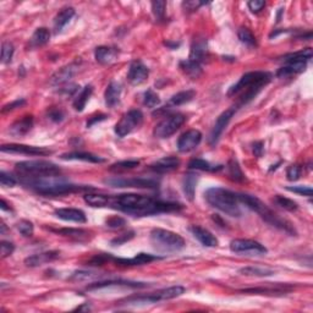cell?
<instances>
[{
	"instance_id": "6da1fadb",
	"label": "cell",
	"mask_w": 313,
	"mask_h": 313,
	"mask_svg": "<svg viewBox=\"0 0 313 313\" xmlns=\"http://www.w3.org/2000/svg\"><path fill=\"white\" fill-rule=\"evenodd\" d=\"M108 207H112L132 217H148L161 213L178 212L184 208L183 204L180 203L155 200L149 196L137 195V193H122L113 197L109 196Z\"/></svg>"
},
{
	"instance_id": "7a4b0ae2",
	"label": "cell",
	"mask_w": 313,
	"mask_h": 313,
	"mask_svg": "<svg viewBox=\"0 0 313 313\" xmlns=\"http://www.w3.org/2000/svg\"><path fill=\"white\" fill-rule=\"evenodd\" d=\"M272 79L273 75L268 71H251V72H247L239 80L238 84H235L234 86L230 88L227 96L231 97L240 95L239 103L236 104V107L240 108L241 105L251 102L261 92L262 88L266 87L272 81Z\"/></svg>"
},
{
	"instance_id": "3957f363",
	"label": "cell",
	"mask_w": 313,
	"mask_h": 313,
	"mask_svg": "<svg viewBox=\"0 0 313 313\" xmlns=\"http://www.w3.org/2000/svg\"><path fill=\"white\" fill-rule=\"evenodd\" d=\"M238 197L240 203L245 204L247 208H250L253 212H256L257 214H260V217L263 219L266 223H268L269 225L277 227V229L281 230V231L286 232L289 235H296V230L294 225L290 223L286 219L281 218L280 215H278L277 213L273 212L272 209L267 206L266 203H263L260 198H257L256 196L247 195V193H238Z\"/></svg>"
},
{
	"instance_id": "277c9868",
	"label": "cell",
	"mask_w": 313,
	"mask_h": 313,
	"mask_svg": "<svg viewBox=\"0 0 313 313\" xmlns=\"http://www.w3.org/2000/svg\"><path fill=\"white\" fill-rule=\"evenodd\" d=\"M204 197L209 206L225 213L226 215L239 218L243 214L239 206L240 201H239L238 193H234L230 190L224 189V187H210L204 193Z\"/></svg>"
},
{
	"instance_id": "5b68a950",
	"label": "cell",
	"mask_w": 313,
	"mask_h": 313,
	"mask_svg": "<svg viewBox=\"0 0 313 313\" xmlns=\"http://www.w3.org/2000/svg\"><path fill=\"white\" fill-rule=\"evenodd\" d=\"M15 172L21 179H37L48 178V176H59L61 170L52 162L26 161L16 164Z\"/></svg>"
},
{
	"instance_id": "8992f818",
	"label": "cell",
	"mask_w": 313,
	"mask_h": 313,
	"mask_svg": "<svg viewBox=\"0 0 313 313\" xmlns=\"http://www.w3.org/2000/svg\"><path fill=\"white\" fill-rule=\"evenodd\" d=\"M149 240L153 247L162 252H179L185 247L183 236L161 227H156L150 231Z\"/></svg>"
},
{
	"instance_id": "52a82bcc",
	"label": "cell",
	"mask_w": 313,
	"mask_h": 313,
	"mask_svg": "<svg viewBox=\"0 0 313 313\" xmlns=\"http://www.w3.org/2000/svg\"><path fill=\"white\" fill-rule=\"evenodd\" d=\"M312 55L313 52L311 48H306V49L300 50V52L287 54V55L284 56L285 65L278 70L277 76L278 77L283 79L302 72V71L306 69L307 62L312 59Z\"/></svg>"
},
{
	"instance_id": "ba28073f",
	"label": "cell",
	"mask_w": 313,
	"mask_h": 313,
	"mask_svg": "<svg viewBox=\"0 0 313 313\" xmlns=\"http://www.w3.org/2000/svg\"><path fill=\"white\" fill-rule=\"evenodd\" d=\"M185 292V287L176 285L166 287V289L156 290L154 292H150L147 295H138V296H131L129 298H125L121 302H126L127 304L132 303H155L161 302V301L172 300V298L179 297Z\"/></svg>"
},
{
	"instance_id": "9c48e42d",
	"label": "cell",
	"mask_w": 313,
	"mask_h": 313,
	"mask_svg": "<svg viewBox=\"0 0 313 313\" xmlns=\"http://www.w3.org/2000/svg\"><path fill=\"white\" fill-rule=\"evenodd\" d=\"M143 122V114L141 110L132 109L127 112L115 125V133L119 137H125L137 130Z\"/></svg>"
},
{
	"instance_id": "30bf717a",
	"label": "cell",
	"mask_w": 313,
	"mask_h": 313,
	"mask_svg": "<svg viewBox=\"0 0 313 313\" xmlns=\"http://www.w3.org/2000/svg\"><path fill=\"white\" fill-rule=\"evenodd\" d=\"M185 120H186V118L183 114H173V115L167 116L155 126L154 136L156 138L162 139L170 137L183 126Z\"/></svg>"
},
{
	"instance_id": "8fae6325",
	"label": "cell",
	"mask_w": 313,
	"mask_h": 313,
	"mask_svg": "<svg viewBox=\"0 0 313 313\" xmlns=\"http://www.w3.org/2000/svg\"><path fill=\"white\" fill-rule=\"evenodd\" d=\"M230 250L239 255L246 256H261L268 252L263 245L250 239H235L230 243Z\"/></svg>"
},
{
	"instance_id": "7c38bea8",
	"label": "cell",
	"mask_w": 313,
	"mask_h": 313,
	"mask_svg": "<svg viewBox=\"0 0 313 313\" xmlns=\"http://www.w3.org/2000/svg\"><path fill=\"white\" fill-rule=\"evenodd\" d=\"M104 183L112 187H136V189H149L155 190L159 187L158 181L153 179L144 178H133V179H124V178H113L107 179Z\"/></svg>"
},
{
	"instance_id": "4fadbf2b",
	"label": "cell",
	"mask_w": 313,
	"mask_h": 313,
	"mask_svg": "<svg viewBox=\"0 0 313 313\" xmlns=\"http://www.w3.org/2000/svg\"><path fill=\"white\" fill-rule=\"evenodd\" d=\"M238 109L239 108L236 107V105H234V107L229 108V109L225 110V112H223L220 114V115L218 116L217 121H215L214 126H213V129H212V132H210V135H209V144L210 146H215V144L218 143L219 138L221 137L224 130L226 129V126L229 125L230 120H231L232 116L235 115L236 110Z\"/></svg>"
},
{
	"instance_id": "5bb4252c",
	"label": "cell",
	"mask_w": 313,
	"mask_h": 313,
	"mask_svg": "<svg viewBox=\"0 0 313 313\" xmlns=\"http://www.w3.org/2000/svg\"><path fill=\"white\" fill-rule=\"evenodd\" d=\"M3 153H11V154H25V155H49L52 154V150L45 147H36L27 146V144H3L0 147Z\"/></svg>"
},
{
	"instance_id": "9a60e30c",
	"label": "cell",
	"mask_w": 313,
	"mask_h": 313,
	"mask_svg": "<svg viewBox=\"0 0 313 313\" xmlns=\"http://www.w3.org/2000/svg\"><path fill=\"white\" fill-rule=\"evenodd\" d=\"M202 141V133L198 130H189L178 139V149L181 153H189L197 148Z\"/></svg>"
},
{
	"instance_id": "2e32d148",
	"label": "cell",
	"mask_w": 313,
	"mask_h": 313,
	"mask_svg": "<svg viewBox=\"0 0 313 313\" xmlns=\"http://www.w3.org/2000/svg\"><path fill=\"white\" fill-rule=\"evenodd\" d=\"M149 70L142 61L135 60L130 64L129 72H127V80L132 86L142 85L148 79Z\"/></svg>"
},
{
	"instance_id": "e0dca14e",
	"label": "cell",
	"mask_w": 313,
	"mask_h": 313,
	"mask_svg": "<svg viewBox=\"0 0 313 313\" xmlns=\"http://www.w3.org/2000/svg\"><path fill=\"white\" fill-rule=\"evenodd\" d=\"M207 53H208L207 38H204V37H196L192 42L189 60L202 64V62L206 60Z\"/></svg>"
},
{
	"instance_id": "ac0fdd59",
	"label": "cell",
	"mask_w": 313,
	"mask_h": 313,
	"mask_svg": "<svg viewBox=\"0 0 313 313\" xmlns=\"http://www.w3.org/2000/svg\"><path fill=\"white\" fill-rule=\"evenodd\" d=\"M54 215L56 218L62 219L65 221H73V223L85 224L87 221L86 214L84 210L77 208H59L54 210Z\"/></svg>"
},
{
	"instance_id": "d6986e66",
	"label": "cell",
	"mask_w": 313,
	"mask_h": 313,
	"mask_svg": "<svg viewBox=\"0 0 313 313\" xmlns=\"http://www.w3.org/2000/svg\"><path fill=\"white\" fill-rule=\"evenodd\" d=\"M77 67H79V65L75 64V62L61 67L60 70L56 71L52 77H50V85H52V86L58 87V86H62V85L67 84V82L70 81V79H72V76L76 73Z\"/></svg>"
},
{
	"instance_id": "ffe728a7",
	"label": "cell",
	"mask_w": 313,
	"mask_h": 313,
	"mask_svg": "<svg viewBox=\"0 0 313 313\" xmlns=\"http://www.w3.org/2000/svg\"><path fill=\"white\" fill-rule=\"evenodd\" d=\"M110 286H124V287H132V289H139V287H146V283H138V281H130V280H105V281H96V283L90 284L87 286V290H98L103 287Z\"/></svg>"
},
{
	"instance_id": "44dd1931",
	"label": "cell",
	"mask_w": 313,
	"mask_h": 313,
	"mask_svg": "<svg viewBox=\"0 0 313 313\" xmlns=\"http://www.w3.org/2000/svg\"><path fill=\"white\" fill-rule=\"evenodd\" d=\"M180 166V159L176 156H164V158L158 159L155 163L150 166V169L158 174H167V173L173 172V170L178 169Z\"/></svg>"
},
{
	"instance_id": "7402d4cb",
	"label": "cell",
	"mask_w": 313,
	"mask_h": 313,
	"mask_svg": "<svg viewBox=\"0 0 313 313\" xmlns=\"http://www.w3.org/2000/svg\"><path fill=\"white\" fill-rule=\"evenodd\" d=\"M190 231L191 234L197 239L200 243L206 247H217L218 246V239L215 238L209 230L204 229V227H201L198 225H192L190 226Z\"/></svg>"
},
{
	"instance_id": "603a6c76",
	"label": "cell",
	"mask_w": 313,
	"mask_h": 313,
	"mask_svg": "<svg viewBox=\"0 0 313 313\" xmlns=\"http://www.w3.org/2000/svg\"><path fill=\"white\" fill-rule=\"evenodd\" d=\"M58 251H48V252H42V253H37V255L30 256L25 260V264L27 267H31V268H36V267H41L45 263H49V262L55 261L56 258L59 257Z\"/></svg>"
},
{
	"instance_id": "cb8c5ba5",
	"label": "cell",
	"mask_w": 313,
	"mask_h": 313,
	"mask_svg": "<svg viewBox=\"0 0 313 313\" xmlns=\"http://www.w3.org/2000/svg\"><path fill=\"white\" fill-rule=\"evenodd\" d=\"M162 260V257L159 256H153L149 253H138L133 258H113V261L115 263H118L119 266H143V264H148L150 262Z\"/></svg>"
},
{
	"instance_id": "d4e9b609",
	"label": "cell",
	"mask_w": 313,
	"mask_h": 313,
	"mask_svg": "<svg viewBox=\"0 0 313 313\" xmlns=\"http://www.w3.org/2000/svg\"><path fill=\"white\" fill-rule=\"evenodd\" d=\"M62 161H82L86 163H104L105 159L102 156L88 152H69L60 155Z\"/></svg>"
},
{
	"instance_id": "484cf974",
	"label": "cell",
	"mask_w": 313,
	"mask_h": 313,
	"mask_svg": "<svg viewBox=\"0 0 313 313\" xmlns=\"http://www.w3.org/2000/svg\"><path fill=\"white\" fill-rule=\"evenodd\" d=\"M33 126V118L31 115L24 116L22 119H20L16 122H14L10 126L9 132L15 137H21L28 133Z\"/></svg>"
},
{
	"instance_id": "4316f807",
	"label": "cell",
	"mask_w": 313,
	"mask_h": 313,
	"mask_svg": "<svg viewBox=\"0 0 313 313\" xmlns=\"http://www.w3.org/2000/svg\"><path fill=\"white\" fill-rule=\"evenodd\" d=\"M121 91L122 87L119 82H110L109 86L107 87L104 93V98H105V104L108 105L109 108H114L115 105L119 104L120 102V97H121Z\"/></svg>"
},
{
	"instance_id": "83f0119b",
	"label": "cell",
	"mask_w": 313,
	"mask_h": 313,
	"mask_svg": "<svg viewBox=\"0 0 313 313\" xmlns=\"http://www.w3.org/2000/svg\"><path fill=\"white\" fill-rule=\"evenodd\" d=\"M73 16H75V9H73V8L71 7L62 8V9L56 14L55 19H54V30H55V33L61 32L62 28L69 24Z\"/></svg>"
},
{
	"instance_id": "f1b7e54d",
	"label": "cell",
	"mask_w": 313,
	"mask_h": 313,
	"mask_svg": "<svg viewBox=\"0 0 313 313\" xmlns=\"http://www.w3.org/2000/svg\"><path fill=\"white\" fill-rule=\"evenodd\" d=\"M116 56H118V50L110 47H105V45L97 47L95 50L96 60L101 65L112 64L116 59Z\"/></svg>"
},
{
	"instance_id": "f546056e",
	"label": "cell",
	"mask_w": 313,
	"mask_h": 313,
	"mask_svg": "<svg viewBox=\"0 0 313 313\" xmlns=\"http://www.w3.org/2000/svg\"><path fill=\"white\" fill-rule=\"evenodd\" d=\"M197 175L193 174V173H189L184 176L183 180V190L185 196L189 201H193L195 198V192H196V185H197Z\"/></svg>"
},
{
	"instance_id": "4dcf8cb0",
	"label": "cell",
	"mask_w": 313,
	"mask_h": 313,
	"mask_svg": "<svg viewBox=\"0 0 313 313\" xmlns=\"http://www.w3.org/2000/svg\"><path fill=\"white\" fill-rule=\"evenodd\" d=\"M196 92L192 90H187V91H181V92L176 93L170 98L169 103H168V107H180V105H184L189 102H191L193 98H195Z\"/></svg>"
},
{
	"instance_id": "1f68e13d",
	"label": "cell",
	"mask_w": 313,
	"mask_h": 313,
	"mask_svg": "<svg viewBox=\"0 0 313 313\" xmlns=\"http://www.w3.org/2000/svg\"><path fill=\"white\" fill-rule=\"evenodd\" d=\"M239 273L243 275H247V277H272V275L275 274V270L270 269V268H264V267H245V268H241L239 270Z\"/></svg>"
},
{
	"instance_id": "d6a6232c",
	"label": "cell",
	"mask_w": 313,
	"mask_h": 313,
	"mask_svg": "<svg viewBox=\"0 0 313 313\" xmlns=\"http://www.w3.org/2000/svg\"><path fill=\"white\" fill-rule=\"evenodd\" d=\"M53 232H56V234L66 236V238L72 239V240L76 241H84L87 240L88 238V232L85 231L82 229H72V227H64V229H50Z\"/></svg>"
},
{
	"instance_id": "836d02e7",
	"label": "cell",
	"mask_w": 313,
	"mask_h": 313,
	"mask_svg": "<svg viewBox=\"0 0 313 313\" xmlns=\"http://www.w3.org/2000/svg\"><path fill=\"white\" fill-rule=\"evenodd\" d=\"M84 200L88 206L95 207V208H103L109 206V196L97 195V193H87L84 196Z\"/></svg>"
},
{
	"instance_id": "e575fe53",
	"label": "cell",
	"mask_w": 313,
	"mask_h": 313,
	"mask_svg": "<svg viewBox=\"0 0 313 313\" xmlns=\"http://www.w3.org/2000/svg\"><path fill=\"white\" fill-rule=\"evenodd\" d=\"M92 92H93V87L91 86V85H87V86L84 87V90H82L81 92L76 96L75 101H73V108H75L76 112H82V110L85 109L88 99H90V97L92 96Z\"/></svg>"
},
{
	"instance_id": "d590c367",
	"label": "cell",
	"mask_w": 313,
	"mask_h": 313,
	"mask_svg": "<svg viewBox=\"0 0 313 313\" xmlns=\"http://www.w3.org/2000/svg\"><path fill=\"white\" fill-rule=\"evenodd\" d=\"M50 39V31L45 27L37 28L35 31V33L32 35V38H31V45L32 47H43L49 42Z\"/></svg>"
},
{
	"instance_id": "8d00e7d4",
	"label": "cell",
	"mask_w": 313,
	"mask_h": 313,
	"mask_svg": "<svg viewBox=\"0 0 313 313\" xmlns=\"http://www.w3.org/2000/svg\"><path fill=\"white\" fill-rule=\"evenodd\" d=\"M180 69L184 71L185 73H186L189 77H191L192 80L195 79H198L200 77V75L202 73V66L201 64H198V62H195V61H191V60H184L180 62Z\"/></svg>"
},
{
	"instance_id": "74e56055",
	"label": "cell",
	"mask_w": 313,
	"mask_h": 313,
	"mask_svg": "<svg viewBox=\"0 0 313 313\" xmlns=\"http://www.w3.org/2000/svg\"><path fill=\"white\" fill-rule=\"evenodd\" d=\"M291 289L290 286H280L278 285L277 287H256V289H245L243 292H251V294H261V295H275V294H285L286 291Z\"/></svg>"
},
{
	"instance_id": "f35d334b",
	"label": "cell",
	"mask_w": 313,
	"mask_h": 313,
	"mask_svg": "<svg viewBox=\"0 0 313 313\" xmlns=\"http://www.w3.org/2000/svg\"><path fill=\"white\" fill-rule=\"evenodd\" d=\"M189 169L193 170H202V172H218V170L223 169L221 166H213L209 162L204 161V159H192L189 163Z\"/></svg>"
},
{
	"instance_id": "ab89813d",
	"label": "cell",
	"mask_w": 313,
	"mask_h": 313,
	"mask_svg": "<svg viewBox=\"0 0 313 313\" xmlns=\"http://www.w3.org/2000/svg\"><path fill=\"white\" fill-rule=\"evenodd\" d=\"M227 170H229V176L234 181H238V183H241V181L245 180V175L241 170L240 166H239L238 161L236 159H231L227 164Z\"/></svg>"
},
{
	"instance_id": "60d3db41",
	"label": "cell",
	"mask_w": 313,
	"mask_h": 313,
	"mask_svg": "<svg viewBox=\"0 0 313 313\" xmlns=\"http://www.w3.org/2000/svg\"><path fill=\"white\" fill-rule=\"evenodd\" d=\"M273 202H274L277 206L281 207V208L285 210H289V212H295V210H297L298 208L297 203H296L295 201L290 200V198H286L280 195H275L274 198H273Z\"/></svg>"
},
{
	"instance_id": "b9f144b4",
	"label": "cell",
	"mask_w": 313,
	"mask_h": 313,
	"mask_svg": "<svg viewBox=\"0 0 313 313\" xmlns=\"http://www.w3.org/2000/svg\"><path fill=\"white\" fill-rule=\"evenodd\" d=\"M139 166V161H121L118 163L113 164L109 168L110 172L114 173H121V172H127V170L135 169L136 167Z\"/></svg>"
},
{
	"instance_id": "7bdbcfd3",
	"label": "cell",
	"mask_w": 313,
	"mask_h": 313,
	"mask_svg": "<svg viewBox=\"0 0 313 313\" xmlns=\"http://www.w3.org/2000/svg\"><path fill=\"white\" fill-rule=\"evenodd\" d=\"M239 39L240 42H243L244 44L249 45V47H256L257 45V41H256V37L253 36V33L249 28L246 27H241L238 32Z\"/></svg>"
},
{
	"instance_id": "ee69618b",
	"label": "cell",
	"mask_w": 313,
	"mask_h": 313,
	"mask_svg": "<svg viewBox=\"0 0 313 313\" xmlns=\"http://www.w3.org/2000/svg\"><path fill=\"white\" fill-rule=\"evenodd\" d=\"M143 104L148 108H155L161 104V98L152 90H147L143 95Z\"/></svg>"
},
{
	"instance_id": "f6af8a7d",
	"label": "cell",
	"mask_w": 313,
	"mask_h": 313,
	"mask_svg": "<svg viewBox=\"0 0 313 313\" xmlns=\"http://www.w3.org/2000/svg\"><path fill=\"white\" fill-rule=\"evenodd\" d=\"M166 8H167V2L164 0H155L152 2V11L154 14L155 19L162 21L166 16Z\"/></svg>"
},
{
	"instance_id": "bcb514c9",
	"label": "cell",
	"mask_w": 313,
	"mask_h": 313,
	"mask_svg": "<svg viewBox=\"0 0 313 313\" xmlns=\"http://www.w3.org/2000/svg\"><path fill=\"white\" fill-rule=\"evenodd\" d=\"M16 227L20 231V234L25 238H30V236L33 235V224L31 223L30 220H20L18 224H16Z\"/></svg>"
},
{
	"instance_id": "7dc6e473",
	"label": "cell",
	"mask_w": 313,
	"mask_h": 313,
	"mask_svg": "<svg viewBox=\"0 0 313 313\" xmlns=\"http://www.w3.org/2000/svg\"><path fill=\"white\" fill-rule=\"evenodd\" d=\"M14 55V45L10 42H4L2 45V62L9 64Z\"/></svg>"
},
{
	"instance_id": "c3c4849f",
	"label": "cell",
	"mask_w": 313,
	"mask_h": 313,
	"mask_svg": "<svg viewBox=\"0 0 313 313\" xmlns=\"http://www.w3.org/2000/svg\"><path fill=\"white\" fill-rule=\"evenodd\" d=\"M0 184L4 187H14L18 184V180L7 172H0Z\"/></svg>"
},
{
	"instance_id": "681fc988",
	"label": "cell",
	"mask_w": 313,
	"mask_h": 313,
	"mask_svg": "<svg viewBox=\"0 0 313 313\" xmlns=\"http://www.w3.org/2000/svg\"><path fill=\"white\" fill-rule=\"evenodd\" d=\"M287 191L297 193L301 196H307V197H312V189L309 186H289L286 187Z\"/></svg>"
},
{
	"instance_id": "f907efd6",
	"label": "cell",
	"mask_w": 313,
	"mask_h": 313,
	"mask_svg": "<svg viewBox=\"0 0 313 313\" xmlns=\"http://www.w3.org/2000/svg\"><path fill=\"white\" fill-rule=\"evenodd\" d=\"M286 176H287V180H290V181L298 180L301 176V168L298 166H296V164H294V166H290L286 170Z\"/></svg>"
},
{
	"instance_id": "816d5d0a",
	"label": "cell",
	"mask_w": 313,
	"mask_h": 313,
	"mask_svg": "<svg viewBox=\"0 0 313 313\" xmlns=\"http://www.w3.org/2000/svg\"><path fill=\"white\" fill-rule=\"evenodd\" d=\"M15 251V246L9 241H2L0 244V253H2L3 258H7L9 256L13 255V252Z\"/></svg>"
},
{
	"instance_id": "f5cc1de1",
	"label": "cell",
	"mask_w": 313,
	"mask_h": 313,
	"mask_svg": "<svg viewBox=\"0 0 313 313\" xmlns=\"http://www.w3.org/2000/svg\"><path fill=\"white\" fill-rule=\"evenodd\" d=\"M105 223H107V226L112 227V229H120V227H122L125 224H126V221H125L124 218L116 215V217H112L108 219Z\"/></svg>"
},
{
	"instance_id": "db71d44e",
	"label": "cell",
	"mask_w": 313,
	"mask_h": 313,
	"mask_svg": "<svg viewBox=\"0 0 313 313\" xmlns=\"http://www.w3.org/2000/svg\"><path fill=\"white\" fill-rule=\"evenodd\" d=\"M133 236H135V232H133V231H129V232H126V234L119 235L118 238L113 239L112 245H113V246H120V245L125 244V243H126V241H130L131 239L133 238Z\"/></svg>"
},
{
	"instance_id": "11a10c76",
	"label": "cell",
	"mask_w": 313,
	"mask_h": 313,
	"mask_svg": "<svg viewBox=\"0 0 313 313\" xmlns=\"http://www.w3.org/2000/svg\"><path fill=\"white\" fill-rule=\"evenodd\" d=\"M247 7H249V9L251 10L253 14H258L261 13L264 7H266V3H264L263 0H251V2L247 3Z\"/></svg>"
},
{
	"instance_id": "9f6ffc18",
	"label": "cell",
	"mask_w": 313,
	"mask_h": 313,
	"mask_svg": "<svg viewBox=\"0 0 313 313\" xmlns=\"http://www.w3.org/2000/svg\"><path fill=\"white\" fill-rule=\"evenodd\" d=\"M48 118L54 122H60L64 119V113H62V110L58 109V108H52L48 112Z\"/></svg>"
},
{
	"instance_id": "6f0895ef",
	"label": "cell",
	"mask_w": 313,
	"mask_h": 313,
	"mask_svg": "<svg viewBox=\"0 0 313 313\" xmlns=\"http://www.w3.org/2000/svg\"><path fill=\"white\" fill-rule=\"evenodd\" d=\"M202 5H204V3L198 2V0H187V2L183 3V8L187 11H196L198 10Z\"/></svg>"
},
{
	"instance_id": "680465c9",
	"label": "cell",
	"mask_w": 313,
	"mask_h": 313,
	"mask_svg": "<svg viewBox=\"0 0 313 313\" xmlns=\"http://www.w3.org/2000/svg\"><path fill=\"white\" fill-rule=\"evenodd\" d=\"M25 103H26V101H25V99H18V101H14V102H11V103H9V104L4 105V107H3L2 112L3 113L11 112V110L16 109V108H20V107H21V105H24Z\"/></svg>"
},
{
	"instance_id": "91938a15",
	"label": "cell",
	"mask_w": 313,
	"mask_h": 313,
	"mask_svg": "<svg viewBox=\"0 0 313 313\" xmlns=\"http://www.w3.org/2000/svg\"><path fill=\"white\" fill-rule=\"evenodd\" d=\"M264 152V144L263 142H256L253 144V153H255L256 156H262Z\"/></svg>"
},
{
	"instance_id": "94428289",
	"label": "cell",
	"mask_w": 313,
	"mask_h": 313,
	"mask_svg": "<svg viewBox=\"0 0 313 313\" xmlns=\"http://www.w3.org/2000/svg\"><path fill=\"white\" fill-rule=\"evenodd\" d=\"M105 118H107V115H104V114H102V115L99 116H92V118L90 119V121L87 122V127H91L92 125H95L97 121H102V120H105Z\"/></svg>"
},
{
	"instance_id": "6125c7cd",
	"label": "cell",
	"mask_w": 313,
	"mask_h": 313,
	"mask_svg": "<svg viewBox=\"0 0 313 313\" xmlns=\"http://www.w3.org/2000/svg\"><path fill=\"white\" fill-rule=\"evenodd\" d=\"M0 208H2L3 210H10V207H8L7 202H5L4 200L0 201Z\"/></svg>"
}]
</instances>
